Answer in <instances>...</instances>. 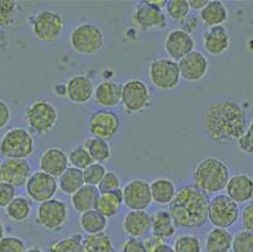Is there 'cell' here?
Wrapping results in <instances>:
<instances>
[{
  "label": "cell",
  "mask_w": 253,
  "mask_h": 252,
  "mask_svg": "<svg viewBox=\"0 0 253 252\" xmlns=\"http://www.w3.org/2000/svg\"><path fill=\"white\" fill-rule=\"evenodd\" d=\"M247 126L246 110L237 101H216L208 106L204 113L205 133L219 146L232 145L239 141Z\"/></svg>",
  "instance_id": "6da1fadb"
},
{
  "label": "cell",
  "mask_w": 253,
  "mask_h": 252,
  "mask_svg": "<svg viewBox=\"0 0 253 252\" xmlns=\"http://www.w3.org/2000/svg\"><path fill=\"white\" fill-rule=\"evenodd\" d=\"M209 197L194 184L177 190L169 204V214L175 226L184 229L200 227L207 222Z\"/></svg>",
  "instance_id": "7a4b0ae2"
},
{
  "label": "cell",
  "mask_w": 253,
  "mask_h": 252,
  "mask_svg": "<svg viewBox=\"0 0 253 252\" xmlns=\"http://www.w3.org/2000/svg\"><path fill=\"white\" fill-rule=\"evenodd\" d=\"M194 185L207 194H215L226 188L230 179L229 166L216 157L200 161L194 169Z\"/></svg>",
  "instance_id": "3957f363"
},
{
  "label": "cell",
  "mask_w": 253,
  "mask_h": 252,
  "mask_svg": "<svg viewBox=\"0 0 253 252\" xmlns=\"http://www.w3.org/2000/svg\"><path fill=\"white\" fill-rule=\"evenodd\" d=\"M69 43L74 52L83 56H94L104 46V32L98 25L85 22L74 27L71 32Z\"/></svg>",
  "instance_id": "277c9868"
},
{
  "label": "cell",
  "mask_w": 253,
  "mask_h": 252,
  "mask_svg": "<svg viewBox=\"0 0 253 252\" xmlns=\"http://www.w3.org/2000/svg\"><path fill=\"white\" fill-rule=\"evenodd\" d=\"M58 113L53 104L48 100H37L25 111V121L30 132L44 136L54 128Z\"/></svg>",
  "instance_id": "5b68a950"
},
{
  "label": "cell",
  "mask_w": 253,
  "mask_h": 252,
  "mask_svg": "<svg viewBox=\"0 0 253 252\" xmlns=\"http://www.w3.org/2000/svg\"><path fill=\"white\" fill-rule=\"evenodd\" d=\"M34 137L25 128H11L0 140V153L5 158H24L34 152Z\"/></svg>",
  "instance_id": "8992f818"
},
{
  "label": "cell",
  "mask_w": 253,
  "mask_h": 252,
  "mask_svg": "<svg viewBox=\"0 0 253 252\" xmlns=\"http://www.w3.org/2000/svg\"><path fill=\"white\" fill-rule=\"evenodd\" d=\"M240 208L237 203L230 199L227 195L220 194L209 202L208 220L214 227L229 229L234 226L240 219Z\"/></svg>",
  "instance_id": "52a82bcc"
},
{
  "label": "cell",
  "mask_w": 253,
  "mask_h": 252,
  "mask_svg": "<svg viewBox=\"0 0 253 252\" xmlns=\"http://www.w3.org/2000/svg\"><path fill=\"white\" fill-rule=\"evenodd\" d=\"M148 74L153 85L162 90H170L179 84V64L170 58H158L151 62Z\"/></svg>",
  "instance_id": "ba28073f"
},
{
  "label": "cell",
  "mask_w": 253,
  "mask_h": 252,
  "mask_svg": "<svg viewBox=\"0 0 253 252\" xmlns=\"http://www.w3.org/2000/svg\"><path fill=\"white\" fill-rule=\"evenodd\" d=\"M121 103L128 114H138L151 105V94L147 85L140 79H130L123 84Z\"/></svg>",
  "instance_id": "9c48e42d"
},
{
  "label": "cell",
  "mask_w": 253,
  "mask_h": 252,
  "mask_svg": "<svg viewBox=\"0 0 253 252\" xmlns=\"http://www.w3.org/2000/svg\"><path fill=\"white\" fill-rule=\"evenodd\" d=\"M64 22L61 15L52 10H42L32 20V32L39 40L53 42L61 37Z\"/></svg>",
  "instance_id": "30bf717a"
},
{
  "label": "cell",
  "mask_w": 253,
  "mask_h": 252,
  "mask_svg": "<svg viewBox=\"0 0 253 252\" xmlns=\"http://www.w3.org/2000/svg\"><path fill=\"white\" fill-rule=\"evenodd\" d=\"M68 211L67 205L59 199H49L43 203H40L37 208L36 222L42 227L51 231H56L63 227L66 224Z\"/></svg>",
  "instance_id": "8fae6325"
},
{
  "label": "cell",
  "mask_w": 253,
  "mask_h": 252,
  "mask_svg": "<svg viewBox=\"0 0 253 252\" xmlns=\"http://www.w3.org/2000/svg\"><path fill=\"white\" fill-rule=\"evenodd\" d=\"M88 128L93 137L109 141L118 135L120 130V119L110 110L95 111L89 119Z\"/></svg>",
  "instance_id": "7c38bea8"
},
{
  "label": "cell",
  "mask_w": 253,
  "mask_h": 252,
  "mask_svg": "<svg viewBox=\"0 0 253 252\" xmlns=\"http://www.w3.org/2000/svg\"><path fill=\"white\" fill-rule=\"evenodd\" d=\"M57 188H58V183L56 178L42 170L32 173L26 183L27 194L36 203H43L52 199L56 194Z\"/></svg>",
  "instance_id": "4fadbf2b"
},
{
  "label": "cell",
  "mask_w": 253,
  "mask_h": 252,
  "mask_svg": "<svg viewBox=\"0 0 253 252\" xmlns=\"http://www.w3.org/2000/svg\"><path fill=\"white\" fill-rule=\"evenodd\" d=\"M124 204L131 210H146L152 203L150 183L143 179H132L123 189Z\"/></svg>",
  "instance_id": "5bb4252c"
},
{
  "label": "cell",
  "mask_w": 253,
  "mask_h": 252,
  "mask_svg": "<svg viewBox=\"0 0 253 252\" xmlns=\"http://www.w3.org/2000/svg\"><path fill=\"white\" fill-rule=\"evenodd\" d=\"M31 174V166L24 158H6L1 163V182L15 188L26 185Z\"/></svg>",
  "instance_id": "9a60e30c"
},
{
  "label": "cell",
  "mask_w": 253,
  "mask_h": 252,
  "mask_svg": "<svg viewBox=\"0 0 253 252\" xmlns=\"http://www.w3.org/2000/svg\"><path fill=\"white\" fill-rule=\"evenodd\" d=\"M165 49L173 61H180L194 51V40L185 30H173L165 40Z\"/></svg>",
  "instance_id": "2e32d148"
},
{
  "label": "cell",
  "mask_w": 253,
  "mask_h": 252,
  "mask_svg": "<svg viewBox=\"0 0 253 252\" xmlns=\"http://www.w3.org/2000/svg\"><path fill=\"white\" fill-rule=\"evenodd\" d=\"M180 77L185 81L198 82L204 78L208 72V59L203 53L198 51L190 52L189 54L179 61Z\"/></svg>",
  "instance_id": "e0dca14e"
},
{
  "label": "cell",
  "mask_w": 253,
  "mask_h": 252,
  "mask_svg": "<svg viewBox=\"0 0 253 252\" xmlns=\"http://www.w3.org/2000/svg\"><path fill=\"white\" fill-rule=\"evenodd\" d=\"M123 229L130 237L140 239L152 229V216L146 210H131L124 217Z\"/></svg>",
  "instance_id": "ac0fdd59"
},
{
  "label": "cell",
  "mask_w": 253,
  "mask_h": 252,
  "mask_svg": "<svg viewBox=\"0 0 253 252\" xmlns=\"http://www.w3.org/2000/svg\"><path fill=\"white\" fill-rule=\"evenodd\" d=\"M40 168L42 172L59 178L68 168V157L61 148H48L40 158Z\"/></svg>",
  "instance_id": "d6986e66"
},
{
  "label": "cell",
  "mask_w": 253,
  "mask_h": 252,
  "mask_svg": "<svg viewBox=\"0 0 253 252\" xmlns=\"http://www.w3.org/2000/svg\"><path fill=\"white\" fill-rule=\"evenodd\" d=\"M205 51L211 56H221L230 47V35L226 27L220 26L210 27L203 36Z\"/></svg>",
  "instance_id": "ffe728a7"
},
{
  "label": "cell",
  "mask_w": 253,
  "mask_h": 252,
  "mask_svg": "<svg viewBox=\"0 0 253 252\" xmlns=\"http://www.w3.org/2000/svg\"><path fill=\"white\" fill-rule=\"evenodd\" d=\"M226 195L237 204H244L253 198V178L247 174L231 177L226 185Z\"/></svg>",
  "instance_id": "44dd1931"
},
{
  "label": "cell",
  "mask_w": 253,
  "mask_h": 252,
  "mask_svg": "<svg viewBox=\"0 0 253 252\" xmlns=\"http://www.w3.org/2000/svg\"><path fill=\"white\" fill-rule=\"evenodd\" d=\"M66 95L72 103H86L94 96L93 82L85 76H73L66 84Z\"/></svg>",
  "instance_id": "7402d4cb"
},
{
  "label": "cell",
  "mask_w": 253,
  "mask_h": 252,
  "mask_svg": "<svg viewBox=\"0 0 253 252\" xmlns=\"http://www.w3.org/2000/svg\"><path fill=\"white\" fill-rule=\"evenodd\" d=\"M140 7H137L132 20L138 27L143 30L151 29H163L166 26V15L158 7L142 2Z\"/></svg>",
  "instance_id": "603a6c76"
},
{
  "label": "cell",
  "mask_w": 253,
  "mask_h": 252,
  "mask_svg": "<svg viewBox=\"0 0 253 252\" xmlns=\"http://www.w3.org/2000/svg\"><path fill=\"white\" fill-rule=\"evenodd\" d=\"M123 85L113 81H104L94 90V98L100 106L113 108L120 104Z\"/></svg>",
  "instance_id": "cb8c5ba5"
},
{
  "label": "cell",
  "mask_w": 253,
  "mask_h": 252,
  "mask_svg": "<svg viewBox=\"0 0 253 252\" xmlns=\"http://www.w3.org/2000/svg\"><path fill=\"white\" fill-rule=\"evenodd\" d=\"M121 203H124V194L123 189H115L109 193H100L96 199L94 209L101 215L109 219L114 217L120 210Z\"/></svg>",
  "instance_id": "d4e9b609"
},
{
  "label": "cell",
  "mask_w": 253,
  "mask_h": 252,
  "mask_svg": "<svg viewBox=\"0 0 253 252\" xmlns=\"http://www.w3.org/2000/svg\"><path fill=\"white\" fill-rule=\"evenodd\" d=\"M99 194H100V192H99L98 187L84 184L81 189L72 194L71 203L76 211L83 214V212L94 209V205H95Z\"/></svg>",
  "instance_id": "484cf974"
},
{
  "label": "cell",
  "mask_w": 253,
  "mask_h": 252,
  "mask_svg": "<svg viewBox=\"0 0 253 252\" xmlns=\"http://www.w3.org/2000/svg\"><path fill=\"white\" fill-rule=\"evenodd\" d=\"M232 235L227 229L214 227L205 237L207 252H229L232 246Z\"/></svg>",
  "instance_id": "4316f807"
},
{
  "label": "cell",
  "mask_w": 253,
  "mask_h": 252,
  "mask_svg": "<svg viewBox=\"0 0 253 252\" xmlns=\"http://www.w3.org/2000/svg\"><path fill=\"white\" fill-rule=\"evenodd\" d=\"M229 17L226 5L220 0H211L207 6L200 11V19L207 26L214 27L224 24Z\"/></svg>",
  "instance_id": "83f0119b"
},
{
  "label": "cell",
  "mask_w": 253,
  "mask_h": 252,
  "mask_svg": "<svg viewBox=\"0 0 253 252\" xmlns=\"http://www.w3.org/2000/svg\"><path fill=\"white\" fill-rule=\"evenodd\" d=\"M150 187L152 200L160 205L170 204L175 193H177L174 183L170 179H166V178L155 179L152 183H150Z\"/></svg>",
  "instance_id": "f1b7e54d"
},
{
  "label": "cell",
  "mask_w": 253,
  "mask_h": 252,
  "mask_svg": "<svg viewBox=\"0 0 253 252\" xmlns=\"http://www.w3.org/2000/svg\"><path fill=\"white\" fill-rule=\"evenodd\" d=\"M58 185L59 189L64 194H74L84 185L83 170L74 167H68L64 170L63 174L58 178Z\"/></svg>",
  "instance_id": "f546056e"
},
{
  "label": "cell",
  "mask_w": 253,
  "mask_h": 252,
  "mask_svg": "<svg viewBox=\"0 0 253 252\" xmlns=\"http://www.w3.org/2000/svg\"><path fill=\"white\" fill-rule=\"evenodd\" d=\"M151 230L153 231V234L162 239H169L175 235L177 226H175L169 211L162 210L152 217V229Z\"/></svg>",
  "instance_id": "4dcf8cb0"
},
{
  "label": "cell",
  "mask_w": 253,
  "mask_h": 252,
  "mask_svg": "<svg viewBox=\"0 0 253 252\" xmlns=\"http://www.w3.org/2000/svg\"><path fill=\"white\" fill-rule=\"evenodd\" d=\"M106 224H108V219L100 212L96 211L95 209L83 212L79 219V225H81L82 230L86 232V235L104 232Z\"/></svg>",
  "instance_id": "1f68e13d"
},
{
  "label": "cell",
  "mask_w": 253,
  "mask_h": 252,
  "mask_svg": "<svg viewBox=\"0 0 253 252\" xmlns=\"http://www.w3.org/2000/svg\"><path fill=\"white\" fill-rule=\"evenodd\" d=\"M5 214L11 221L24 222L31 215V204L25 197H15L5 208Z\"/></svg>",
  "instance_id": "d6a6232c"
},
{
  "label": "cell",
  "mask_w": 253,
  "mask_h": 252,
  "mask_svg": "<svg viewBox=\"0 0 253 252\" xmlns=\"http://www.w3.org/2000/svg\"><path fill=\"white\" fill-rule=\"evenodd\" d=\"M84 252H113L111 237L105 232L88 234L82 240Z\"/></svg>",
  "instance_id": "836d02e7"
},
{
  "label": "cell",
  "mask_w": 253,
  "mask_h": 252,
  "mask_svg": "<svg viewBox=\"0 0 253 252\" xmlns=\"http://www.w3.org/2000/svg\"><path fill=\"white\" fill-rule=\"evenodd\" d=\"M21 14V5L15 0H0V30L10 29Z\"/></svg>",
  "instance_id": "e575fe53"
},
{
  "label": "cell",
  "mask_w": 253,
  "mask_h": 252,
  "mask_svg": "<svg viewBox=\"0 0 253 252\" xmlns=\"http://www.w3.org/2000/svg\"><path fill=\"white\" fill-rule=\"evenodd\" d=\"M83 147L90 153L94 162H104L108 161L111 156V147L108 141L101 140V138L90 137L84 141Z\"/></svg>",
  "instance_id": "d590c367"
},
{
  "label": "cell",
  "mask_w": 253,
  "mask_h": 252,
  "mask_svg": "<svg viewBox=\"0 0 253 252\" xmlns=\"http://www.w3.org/2000/svg\"><path fill=\"white\" fill-rule=\"evenodd\" d=\"M81 235L66 237L49 245L48 252H84Z\"/></svg>",
  "instance_id": "8d00e7d4"
},
{
  "label": "cell",
  "mask_w": 253,
  "mask_h": 252,
  "mask_svg": "<svg viewBox=\"0 0 253 252\" xmlns=\"http://www.w3.org/2000/svg\"><path fill=\"white\" fill-rule=\"evenodd\" d=\"M68 162L71 163L72 167L78 168V169H85L88 166L94 163V160L91 158L90 153L83 147V146H78V147L73 148L68 155Z\"/></svg>",
  "instance_id": "74e56055"
},
{
  "label": "cell",
  "mask_w": 253,
  "mask_h": 252,
  "mask_svg": "<svg viewBox=\"0 0 253 252\" xmlns=\"http://www.w3.org/2000/svg\"><path fill=\"white\" fill-rule=\"evenodd\" d=\"M175 252H202L200 240L194 235H180L173 246Z\"/></svg>",
  "instance_id": "f35d334b"
},
{
  "label": "cell",
  "mask_w": 253,
  "mask_h": 252,
  "mask_svg": "<svg viewBox=\"0 0 253 252\" xmlns=\"http://www.w3.org/2000/svg\"><path fill=\"white\" fill-rule=\"evenodd\" d=\"M231 250L234 252H253V232L241 230L232 237Z\"/></svg>",
  "instance_id": "ab89813d"
},
{
  "label": "cell",
  "mask_w": 253,
  "mask_h": 252,
  "mask_svg": "<svg viewBox=\"0 0 253 252\" xmlns=\"http://www.w3.org/2000/svg\"><path fill=\"white\" fill-rule=\"evenodd\" d=\"M106 169L101 163L94 162L90 166L83 169V177H84V184L86 185H94L98 187L99 183L105 175Z\"/></svg>",
  "instance_id": "60d3db41"
},
{
  "label": "cell",
  "mask_w": 253,
  "mask_h": 252,
  "mask_svg": "<svg viewBox=\"0 0 253 252\" xmlns=\"http://www.w3.org/2000/svg\"><path fill=\"white\" fill-rule=\"evenodd\" d=\"M166 7H167L168 16L175 21L184 20L190 11L188 0H169L167 1Z\"/></svg>",
  "instance_id": "b9f144b4"
},
{
  "label": "cell",
  "mask_w": 253,
  "mask_h": 252,
  "mask_svg": "<svg viewBox=\"0 0 253 252\" xmlns=\"http://www.w3.org/2000/svg\"><path fill=\"white\" fill-rule=\"evenodd\" d=\"M26 245L17 236H4L0 239V252H25Z\"/></svg>",
  "instance_id": "7bdbcfd3"
},
{
  "label": "cell",
  "mask_w": 253,
  "mask_h": 252,
  "mask_svg": "<svg viewBox=\"0 0 253 252\" xmlns=\"http://www.w3.org/2000/svg\"><path fill=\"white\" fill-rule=\"evenodd\" d=\"M120 188V179L114 172H106L101 182L99 183L98 189L100 193H109Z\"/></svg>",
  "instance_id": "ee69618b"
},
{
  "label": "cell",
  "mask_w": 253,
  "mask_h": 252,
  "mask_svg": "<svg viewBox=\"0 0 253 252\" xmlns=\"http://www.w3.org/2000/svg\"><path fill=\"white\" fill-rule=\"evenodd\" d=\"M237 146L242 152L247 153V155H253V119L247 126L244 135L237 141Z\"/></svg>",
  "instance_id": "f6af8a7d"
},
{
  "label": "cell",
  "mask_w": 253,
  "mask_h": 252,
  "mask_svg": "<svg viewBox=\"0 0 253 252\" xmlns=\"http://www.w3.org/2000/svg\"><path fill=\"white\" fill-rule=\"evenodd\" d=\"M15 187L5 182H0V208H6L9 203L16 197Z\"/></svg>",
  "instance_id": "bcb514c9"
},
{
  "label": "cell",
  "mask_w": 253,
  "mask_h": 252,
  "mask_svg": "<svg viewBox=\"0 0 253 252\" xmlns=\"http://www.w3.org/2000/svg\"><path fill=\"white\" fill-rule=\"evenodd\" d=\"M120 252H146V250L142 241L135 237H130L124 242Z\"/></svg>",
  "instance_id": "7dc6e473"
},
{
  "label": "cell",
  "mask_w": 253,
  "mask_h": 252,
  "mask_svg": "<svg viewBox=\"0 0 253 252\" xmlns=\"http://www.w3.org/2000/svg\"><path fill=\"white\" fill-rule=\"evenodd\" d=\"M142 242L143 246H145L146 252H156V250H158L163 244H165V239L152 234L150 235V236L145 237Z\"/></svg>",
  "instance_id": "c3c4849f"
},
{
  "label": "cell",
  "mask_w": 253,
  "mask_h": 252,
  "mask_svg": "<svg viewBox=\"0 0 253 252\" xmlns=\"http://www.w3.org/2000/svg\"><path fill=\"white\" fill-rule=\"evenodd\" d=\"M241 221L244 230L253 232V203L244 208L241 212Z\"/></svg>",
  "instance_id": "681fc988"
},
{
  "label": "cell",
  "mask_w": 253,
  "mask_h": 252,
  "mask_svg": "<svg viewBox=\"0 0 253 252\" xmlns=\"http://www.w3.org/2000/svg\"><path fill=\"white\" fill-rule=\"evenodd\" d=\"M11 119V110L4 100H0V130L6 127Z\"/></svg>",
  "instance_id": "f907efd6"
},
{
  "label": "cell",
  "mask_w": 253,
  "mask_h": 252,
  "mask_svg": "<svg viewBox=\"0 0 253 252\" xmlns=\"http://www.w3.org/2000/svg\"><path fill=\"white\" fill-rule=\"evenodd\" d=\"M209 0H188L189 7L193 10H203L208 5Z\"/></svg>",
  "instance_id": "816d5d0a"
},
{
  "label": "cell",
  "mask_w": 253,
  "mask_h": 252,
  "mask_svg": "<svg viewBox=\"0 0 253 252\" xmlns=\"http://www.w3.org/2000/svg\"><path fill=\"white\" fill-rule=\"evenodd\" d=\"M143 2H146V4L148 5H152V6L155 7H158V9L161 10H162L163 7H166V5H167V1H166V0H146V1Z\"/></svg>",
  "instance_id": "f5cc1de1"
},
{
  "label": "cell",
  "mask_w": 253,
  "mask_h": 252,
  "mask_svg": "<svg viewBox=\"0 0 253 252\" xmlns=\"http://www.w3.org/2000/svg\"><path fill=\"white\" fill-rule=\"evenodd\" d=\"M156 252H175V251L172 246H169V245L167 244H163L160 249L156 250Z\"/></svg>",
  "instance_id": "db71d44e"
},
{
  "label": "cell",
  "mask_w": 253,
  "mask_h": 252,
  "mask_svg": "<svg viewBox=\"0 0 253 252\" xmlns=\"http://www.w3.org/2000/svg\"><path fill=\"white\" fill-rule=\"evenodd\" d=\"M5 236V226H4V222L0 220V239Z\"/></svg>",
  "instance_id": "11a10c76"
},
{
  "label": "cell",
  "mask_w": 253,
  "mask_h": 252,
  "mask_svg": "<svg viewBox=\"0 0 253 252\" xmlns=\"http://www.w3.org/2000/svg\"><path fill=\"white\" fill-rule=\"evenodd\" d=\"M25 252H43L41 249H39V247H30V249H27Z\"/></svg>",
  "instance_id": "9f6ffc18"
},
{
  "label": "cell",
  "mask_w": 253,
  "mask_h": 252,
  "mask_svg": "<svg viewBox=\"0 0 253 252\" xmlns=\"http://www.w3.org/2000/svg\"><path fill=\"white\" fill-rule=\"evenodd\" d=\"M0 182H1V163H0Z\"/></svg>",
  "instance_id": "6f0895ef"
}]
</instances>
